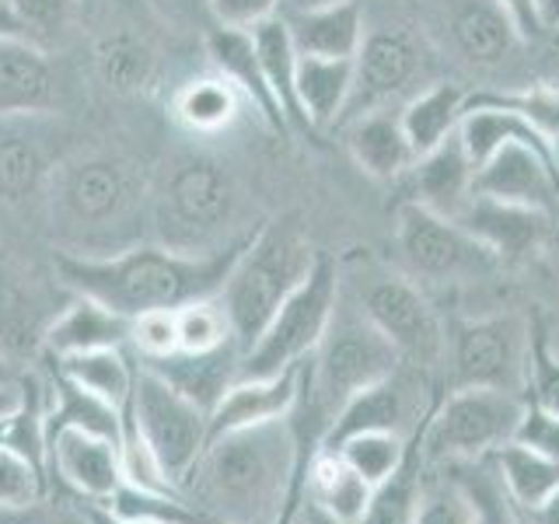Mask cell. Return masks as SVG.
I'll return each instance as SVG.
<instances>
[{
    "mask_svg": "<svg viewBox=\"0 0 559 524\" xmlns=\"http://www.w3.org/2000/svg\"><path fill=\"white\" fill-rule=\"evenodd\" d=\"M57 102L49 52L22 35L0 39V119L8 116H43Z\"/></svg>",
    "mask_w": 559,
    "mask_h": 524,
    "instance_id": "21",
    "label": "cell"
},
{
    "mask_svg": "<svg viewBox=\"0 0 559 524\" xmlns=\"http://www.w3.org/2000/svg\"><path fill=\"white\" fill-rule=\"evenodd\" d=\"M371 483L357 476L346 458L332 448H314L305 458V500L322 507L332 517L357 524L371 500Z\"/></svg>",
    "mask_w": 559,
    "mask_h": 524,
    "instance_id": "29",
    "label": "cell"
},
{
    "mask_svg": "<svg viewBox=\"0 0 559 524\" xmlns=\"http://www.w3.org/2000/svg\"><path fill=\"white\" fill-rule=\"evenodd\" d=\"M413 524H476V517H472V507L462 497V489L448 476H437L427 479L424 500H419Z\"/></svg>",
    "mask_w": 559,
    "mask_h": 524,
    "instance_id": "43",
    "label": "cell"
},
{
    "mask_svg": "<svg viewBox=\"0 0 559 524\" xmlns=\"http://www.w3.org/2000/svg\"><path fill=\"white\" fill-rule=\"evenodd\" d=\"M472 192L486 200L549 214L559 196V154L542 144L511 140V144L497 147L486 162L476 165Z\"/></svg>",
    "mask_w": 559,
    "mask_h": 524,
    "instance_id": "15",
    "label": "cell"
},
{
    "mask_svg": "<svg viewBox=\"0 0 559 524\" xmlns=\"http://www.w3.org/2000/svg\"><path fill=\"white\" fill-rule=\"evenodd\" d=\"M448 32L468 63L497 67L514 52L521 32L500 0H444Z\"/></svg>",
    "mask_w": 559,
    "mask_h": 524,
    "instance_id": "25",
    "label": "cell"
},
{
    "mask_svg": "<svg viewBox=\"0 0 559 524\" xmlns=\"http://www.w3.org/2000/svg\"><path fill=\"white\" fill-rule=\"evenodd\" d=\"M46 497V468L0 441V507H28Z\"/></svg>",
    "mask_w": 559,
    "mask_h": 524,
    "instance_id": "41",
    "label": "cell"
},
{
    "mask_svg": "<svg viewBox=\"0 0 559 524\" xmlns=\"http://www.w3.org/2000/svg\"><path fill=\"white\" fill-rule=\"evenodd\" d=\"M0 524H84L78 503H49L46 497L28 507H0Z\"/></svg>",
    "mask_w": 559,
    "mask_h": 524,
    "instance_id": "48",
    "label": "cell"
},
{
    "mask_svg": "<svg viewBox=\"0 0 559 524\" xmlns=\"http://www.w3.org/2000/svg\"><path fill=\"white\" fill-rule=\"evenodd\" d=\"M503 11L514 17V25L521 32V39H532V35H542L546 28H542L538 22V0H500Z\"/></svg>",
    "mask_w": 559,
    "mask_h": 524,
    "instance_id": "49",
    "label": "cell"
},
{
    "mask_svg": "<svg viewBox=\"0 0 559 524\" xmlns=\"http://www.w3.org/2000/svg\"><path fill=\"white\" fill-rule=\"evenodd\" d=\"M472 179H476V162L468 157L459 133H451L444 144H437L430 154L416 157V165L402 175L406 200L424 203L451 221L468 206Z\"/></svg>",
    "mask_w": 559,
    "mask_h": 524,
    "instance_id": "18",
    "label": "cell"
},
{
    "mask_svg": "<svg viewBox=\"0 0 559 524\" xmlns=\"http://www.w3.org/2000/svg\"><path fill=\"white\" fill-rule=\"evenodd\" d=\"M349 92H354V60L297 57V102L311 130H340Z\"/></svg>",
    "mask_w": 559,
    "mask_h": 524,
    "instance_id": "31",
    "label": "cell"
},
{
    "mask_svg": "<svg viewBox=\"0 0 559 524\" xmlns=\"http://www.w3.org/2000/svg\"><path fill=\"white\" fill-rule=\"evenodd\" d=\"M532 367H528V392L524 398H532L535 406L549 409L559 416V354H552L549 343L532 332Z\"/></svg>",
    "mask_w": 559,
    "mask_h": 524,
    "instance_id": "44",
    "label": "cell"
},
{
    "mask_svg": "<svg viewBox=\"0 0 559 524\" xmlns=\"http://www.w3.org/2000/svg\"><path fill=\"white\" fill-rule=\"evenodd\" d=\"M241 105L245 98L238 87L214 70V74L186 81L171 95V116L192 136H217L241 116Z\"/></svg>",
    "mask_w": 559,
    "mask_h": 524,
    "instance_id": "32",
    "label": "cell"
},
{
    "mask_svg": "<svg viewBox=\"0 0 559 524\" xmlns=\"http://www.w3.org/2000/svg\"><path fill=\"white\" fill-rule=\"evenodd\" d=\"M127 427L144 441L171 486H182L210 441V416L192 406L147 364L136 367Z\"/></svg>",
    "mask_w": 559,
    "mask_h": 524,
    "instance_id": "9",
    "label": "cell"
},
{
    "mask_svg": "<svg viewBox=\"0 0 559 524\" xmlns=\"http://www.w3.org/2000/svg\"><path fill=\"white\" fill-rule=\"evenodd\" d=\"M314 259H319V252L311 249L305 227L297 224L294 214L273 217L255 227L249 249L241 252L227 284L217 294V301L245 354L270 329L280 305L301 287V279L311 273Z\"/></svg>",
    "mask_w": 559,
    "mask_h": 524,
    "instance_id": "6",
    "label": "cell"
},
{
    "mask_svg": "<svg viewBox=\"0 0 559 524\" xmlns=\"http://www.w3.org/2000/svg\"><path fill=\"white\" fill-rule=\"evenodd\" d=\"M538 22L546 32L559 28V0H538Z\"/></svg>",
    "mask_w": 559,
    "mask_h": 524,
    "instance_id": "54",
    "label": "cell"
},
{
    "mask_svg": "<svg viewBox=\"0 0 559 524\" xmlns=\"http://www.w3.org/2000/svg\"><path fill=\"white\" fill-rule=\"evenodd\" d=\"M294 524H305V521H301V514H297V521H294Z\"/></svg>",
    "mask_w": 559,
    "mask_h": 524,
    "instance_id": "58",
    "label": "cell"
},
{
    "mask_svg": "<svg viewBox=\"0 0 559 524\" xmlns=\"http://www.w3.org/2000/svg\"><path fill=\"white\" fill-rule=\"evenodd\" d=\"M308 454L290 419L221 433L179 489L217 524H273Z\"/></svg>",
    "mask_w": 559,
    "mask_h": 524,
    "instance_id": "3",
    "label": "cell"
},
{
    "mask_svg": "<svg viewBox=\"0 0 559 524\" xmlns=\"http://www.w3.org/2000/svg\"><path fill=\"white\" fill-rule=\"evenodd\" d=\"M252 32V43H255V57L262 67V78L270 84V95L276 102V109L284 112L290 133L301 130V133H314L308 127V119L301 112V102H297V49L290 39V28H287V17L284 14H273L266 22H259Z\"/></svg>",
    "mask_w": 559,
    "mask_h": 524,
    "instance_id": "30",
    "label": "cell"
},
{
    "mask_svg": "<svg viewBox=\"0 0 559 524\" xmlns=\"http://www.w3.org/2000/svg\"><path fill=\"white\" fill-rule=\"evenodd\" d=\"M395 245L419 276L433 279H468L500 266V259L459 221L413 200L395 206Z\"/></svg>",
    "mask_w": 559,
    "mask_h": 524,
    "instance_id": "11",
    "label": "cell"
},
{
    "mask_svg": "<svg viewBox=\"0 0 559 524\" xmlns=\"http://www.w3.org/2000/svg\"><path fill=\"white\" fill-rule=\"evenodd\" d=\"M402 364L399 349L364 319V311H340L332 319L325 340L305 360L301 398L290 416V427L305 451L322 444L332 419L340 416L357 392L371 389L374 381L389 378Z\"/></svg>",
    "mask_w": 559,
    "mask_h": 524,
    "instance_id": "4",
    "label": "cell"
},
{
    "mask_svg": "<svg viewBox=\"0 0 559 524\" xmlns=\"http://www.w3.org/2000/svg\"><path fill=\"white\" fill-rule=\"evenodd\" d=\"M301 521L305 524H346V521H340V517H332L329 511H322V507H314V503H301Z\"/></svg>",
    "mask_w": 559,
    "mask_h": 524,
    "instance_id": "53",
    "label": "cell"
},
{
    "mask_svg": "<svg viewBox=\"0 0 559 524\" xmlns=\"http://www.w3.org/2000/svg\"><path fill=\"white\" fill-rule=\"evenodd\" d=\"M133 319L112 311L109 305L95 301V297L78 294L57 319H52L43 332V346L49 357H74L87 354V349H112L130 343Z\"/></svg>",
    "mask_w": 559,
    "mask_h": 524,
    "instance_id": "26",
    "label": "cell"
},
{
    "mask_svg": "<svg viewBox=\"0 0 559 524\" xmlns=\"http://www.w3.org/2000/svg\"><path fill=\"white\" fill-rule=\"evenodd\" d=\"M489 458H493L507 493L514 497V503L524 514L542 507L552 493H559V462L546 458L542 451L521 441H507L503 448L489 454Z\"/></svg>",
    "mask_w": 559,
    "mask_h": 524,
    "instance_id": "36",
    "label": "cell"
},
{
    "mask_svg": "<svg viewBox=\"0 0 559 524\" xmlns=\"http://www.w3.org/2000/svg\"><path fill=\"white\" fill-rule=\"evenodd\" d=\"M552 144H556V151H559V127H556V133H552Z\"/></svg>",
    "mask_w": 559,
    "mask_h": 524,
    "instance_id": "57",
    "label": "cell"
},
{
    "mask_svg": "<svg viewBox=\"0 0 559 524\" xmlns=\"http://www.w3.org/2000/svg\"><path fill=\"white\" fill-rule=\"evenodd\" d=\"M360 311L384 340H389L402 364L416 371H433L444 357V329L433 305L406 276L381 273L360 290Z\"/></svg>",
    "mask_w": 559,
    "mask_h": 524,
    "instance_id": "12",
    "label": "cell"
},
{
    "mask_svg": "<svg viewBox=\"0 0 559 524\" xmlns=\"http://www.w3.org/2000/svg\"><path fill=\"white\" fill-rule=\"evenodd\" d=\"M340 130L349 157L360 165L364 175H371L378 182H402V175L416 165V151L406 130H402L399 112L392 109L364 112L343 122Z\"/></svg>",
    "mask_w": 559,
    "mask_h": 524,
    "instance_id": "24",
    "label": "cell"
},
{
    "mask_svg": "<svg viewBox=\"0 0 559 524\" xmlns=\"http://www.w3.org/2000/svg\"><path fill=\"white\" fill-rule=\"evenodd\" d=\"M175 319H179L182 354H206V349H217L224 343H238L217 297H206V301H192V305L179 308Z\"/></svg>",
    "mask_w": 559,
    "mask_h": 524,
    "instance_id": "39",
    "label": "cell"
},
{
    "mask_svg": "<svg viewBox=\"0 0 559 524\" xmlns=\"http://www.w3.org/2000/svg\"><path fill=\"white\" fill-rule=\"evenodd\" d=\"M57 252L109 259L151 241V175L109 151H84L52 165L46 182Z\"/></svg>",
    "mask_w": 559,
    "mask_h": 524,
    "instance_id": "1",
    "label": "cell"
},
{
    "mask_svg": "<svg viewBox=\"0 0 559 524\" xmlns=\"http://www.w3.org/2000/svg\"><path fill=\"white\" fill-rule=\"evenodd\" d=\"M57 374L67 378L70 384H78L81 392L95 395L98 402H105V406H112L119 413L130 409L136 367L122 357V346L87 349V354L60 357L57 360Z\"/></svg>",
    "mask_w": 559,
    "mask_h": 524,
    "instance_id": "34",
    "label": "cell"
},
{
    "mask_svg": "<svg viewBox=\"0 0 559 524\" xmlns=\"http://www.w3.org/2000/svg\"><path fill=\"white\" fill-rule=\"evenodd\" d=\"M441 476H448L462 489V497L472 507L476 524H528L524 511L507 493L500 472L493 458H476V462H444Z\"/></svg>",
    "mask_w": 559,
    "mask_h": 524,
    "instance_id": "35",
    "label": "cell"
},
{
    "mask_svg": "<svg viewBox=\"0 0 559 524\" xmlns=\"http://www.w3.org/2000/svg\"><path fill=\"white\" fill-rule=\"evenodd\" d=\"M433 395H437V384H427L424 371H416L409 364H399L389 378L374 381L371 389L357 392L346 402L340 416L332 419V427L325 430L319 448H336L346 437L367 433V430L409 437L419 427V419H424Z\"/></svg>",
    "mask_w": 559,
    "mask_h": 524,
    "instance_id": "13",
    "label": "cell"
},
{
    "mask_svg": "<svg viewBox=\"0 0 559 524\" xmlns=\"http://www.w3.org/2000/svg\"><path fill=\"white\" fill-rule=\"evenodd\" d=\"M465 105H468V95L451 81H437L402 105L399 119H402V130H406L416 157L430 154L437 144H444L451 133H459Z\"/></svg>",
    "mask_w": 559,
    "mask_h": 524,
    "instance_id": "33",
    "label": "cell"
},
{
    "mask_svg": "<svg viewBox=\"0 0 559 524\" xmlns=\"http://www.w3.org/2000/svg\"><path fill=\"white\" fill-rule=\"evenodd\" d=\"M235 210V175L206 151H175L151 175V241L171 252L206 255L224 249L235 238L227 235Z\"/></svg>",
    "mask_w": 559,
    "mask_h": 524,
    "instance_id": "5",
    "label": "cell"
},
{
    "mask_svg": "<svg viewBox=\"0 0 559 524\" xmlns=\"http://www.w3.org/2000/svg\"><path fill=\"white\" fill-rule=\"evenodd\" d=\"M130 346L140 354V360H162L179 349V319L175 311H144L133 319Z\"/></svg>",
    "mask_w": 559,
    "mask_h": 524,
    "instance_id": "42",
    "label": "cell"
},
{
    "mask_svg": "<svg viewBox=\"0 0 559 524\" xmlns=\"http://www.w3.org/2000/svg\"><path fill=\"white\" fill-rule=\"evenodd\" d=\"M147 8L157 14V22L175 28V32H200L214 28V17H210L206 0H147Z\"/></svg>",
    "mask_w": 559,
    "mask_h": 524,
    "instance_id": "47",
    "label": "cell"
},
{
    "mask_svg": "<svg viewBox=\"0 0 559 524\" xmlns=\"http://www.w3.org/2000/svg\"><path fill=\"white\" fill-rule=\"evenodd\" d=\"M4 35H22V28H17L14 11H11L8 0H0V39H4ZM22 39H25V35H22Z\"/></svg>",
    "mask_w": 559,
    "mask_h": 524,
    "instance_id": "55",
    "label": "cell"
},
{
    "mask_svg": "<svg viewBox=\"0 0 559 524\" xmlns=\"http://www.w3.org/2000/svg\"><path fill=\"white\" fill-rule=\"evenodd\" d=\"M311 4H329V0H290V8H311Z\"/></svg>",
    "mask_w": 559,
    "mask_h": 524,
    "instance_id": "56",
    "label": "cell"
},
{
    "mask_svg": "<svg viewBox=\"0 0 559 524\" xmlns=\"http://www.w3.org/2000/svg\"><path fill=\"white\" fill-rule=\"evenodd\" d=\"M459 221L465 231L476 235L489 252L503 262H521L532 252H538V245L549 235V214L528 206H511L500 200H486L472 192L468 206L462 210Z\"/></svg>",
    "mask_w": 559,
    "mask_h": 524,
    "instance_id": "19",
    "label": "cell"
},
{
    "mask_svg": "<svg viewBox=\"0 0 559 524\" xmlns=\"http://www.w3.org/2000/svg\"><path fill=\"white\" fill-rule=\"evenodd\" d=\"M511 441L528 444V448L546 454V458L559 462V416L549 413V409H542V406H535V402L528 398V402H524L521 424H518Z\"/></svg>",
    "mask_w": 559,
    "mask_h": 524,
    "instance_id": "45",
    "label": "cell"
},
{
    "mask_svg": "<svg viewBox=\"0 0 559 524\" xmlns=\"http://www.w3.org/2000/svg\"><path fill=\"white\" fill-rule=\"evenodd\" d=\"M433 398H430V406H433ZM430 406L424 419H419V427L406 437V451H402V462L392 468V476L381 479L371 489L367 511L360 514L357 524H413L416 521L419 500H424V489H427V465H430L424 451V427H427Z\"/></svg>",
    "mask_w": 559,
    "mask_h": 524,
    "instance_id": "27",
    "label": "cell"
},
{
    "mask_svg": "<svg viewBox=\"0 0 559 524\" xmlns=\"http://www.w3.org/2000/svg\"><path fill=\"white\" fill-rule=\"evenodd\" d=\"M46 465L78 500L105 503L122 483L119 441L84 427H60L46 437Z\"/></svg>",
    "mask_w": 559,
    "mask_h": 524,
    "instance_id": "16",
    "label": "cell"
},
{
    "mask_svg": "<svg viewBox=\"0 0 559 524\" xmlns=\"http://www.w3.org/2000/svg\"><path fill=\"white\" fill-rule=\"evenodd\" d=\"M84 4H87V0H81V8H84Z\"/></svg>",
    "mask_w": 559,
    "mask_h": 524,
    "instance_id": "59",
    "label": "cell"
},
{
    "mask_svg": "<svg viewBox=\"0 0 559 524\" xmlns=\"http://www.w3.org/2000/svg\"><path fill=\"white\" fill-rule=\"evenodd\" d=\"M241 357L245 349L238 343H224L217 349H206V354H182V349H175L171 357L140 364H147L154 374H162L175 392L186 395L192 406H200L210 416L217 402L227 395V389L241 378Z\"/></svg>",
    "mask_w": 559,
    "mask_h": 524,
    "instance_id": "23",
    "label": "cell"
},
{
    "mask_svg": "<svg viewBox=\"0 0 559 524\" xmlns=\"http://www.w3.org/2000/svg\"><path fill=\"white\" fill-rule=\"evenodd\" d=\"M255 227L235 235L224 249L206 255H186L157 241H140L109 259H78L57 252L52 266L74 294L95 297L127 319H136L144 311H179L192 301H206V297L221 294L235 262L249 249Z\"/></svg>",
    "mask_w": 559,
    "mask_h": 524,
    "instance_id": "2",
    "label": "cell"
},
{
    "mask_svg": "<svg viewBox=\"0 0 559 524\" xmlns=\"http://www.w3.org/2000/svg\"><path fill=\"white\" fill-rule=\"evenodd\" d=\"M305 360L270 378H238L210 413V437L290 419L301 398Z\"/></svg>",
    "mask_w": 559,
    "mask_h": 524,
    "instance_id": "17",
    "label": "cell"
},
{
    "mask_svg": "<svg viewBox=\"0 0 559 524\" xmlns=\"http://www.w3.org/2000/svg\"><path fill=\"white\" fill-rule=\"evenodd\" d=\"M78 507H81V517H84V524H147V521H130V517H119V514H112L105 503L78 500Z\"/></svg>",
    "mask_w": 559,
    "mask_h": 524,
    "instance_id": "50",
    "label": "cell"
},
{
    "mask_svg": "<svg viewBox=\"0 0 559 524\" xmlns=\"http://www.w3.org/2000/svg\"><path fill=\"white\" fill-rule=\"evenodd\" d=\"M528 517V524H559V493H552L542 507H535V511L524 514Z\"/></svg>",
    "mask_w": 559,
    "mask_h": 524,
    "instance_id": "52",
    "label": "cell"
},
{
    "mask_svg": "<svg viewBox=\"0 0 559 524\" xmlns=\"http://www.w3.org/2000/svg\"><path fill=\"white\" fill-rule=\"evenodd\" d=\"M8 4L25 39L43 49L60 43L81 11V0H8Z\"/></svg>",
    "mask_w": 559,
    "mask_h": 524,
    "instance_id": "40",
    "label": "cell"
},
{
    "mask_svg": "<svg viewBox=\"0 0 559 524\" xmlns=\"http://www.w3.org/2000/svg\"><path fill=\"white\" fill-rule=\"evenodd\" d=\"M287 0H206L214 25L224 28H255L259 22L284 11Z\"/></svg>",
    "mask_w": 559,
    "mask_h": 524,
    "instance_id": "46",
    "label": "cell"
},
{
    "mask_svg": "<svg viewBox=\"0 0 559 524\" xmlns=\"http://www.w3.org/2000/svg\"><path fill=\"white\" fill-rule=\"evenodd\" d=\"M524 395L497 392V389H451L437 392L427 427H424V451L430 465L444 462H476L489 458L514 437Z\"/></svg>",
    "mask_w": 559,
    "mask_h": 524,
    "instance_id": "8",
    "label": "cell"
},
{
    "mask_svg": "<svg viewBox=\"0 0 559 524\" xmlns=\"http://www.w3.org/2000/svg\"><path fill=\"white\" fill-rule=\"evenodd\" d=\"M25 389H17V384H8V381H0V424H8L11 416H17L25 409Z\"/></svg>",
    "mask_w": 559,
    "mask_h": 524,
    "instance_id": "51",
    "label": "cell"
},
{
    "mask_svg": "<svg viewBox=\"0 0 559 524\" xmlns=\"http://www.w3.org/2000/svg\"><path fill=\"white\" fill-rule=\"evenodd\" d=\"M284 17H287L297 57L354 60L367 35L360 0H329V4L290 8V14Z\"/></svg>",
    "mask_w": 559,
    "mask_h": 524,
    "instance_id": "20",
    "label": "cell"
},
{
    "mask_svg": "<svg viewBox=\"0 0 559 524\" xmlns=\"http://www.w3.org/2000/svg\"><path fill=\"white\" fill-rule=\"evenodd\" d=\"M340 266L329 252H319L311 273L301 279L259 343L241 357V378H270L287 371L314 354V346L325 340V332L340 308Z\"/></svg>",
    "mask_w": 559,
    "mask_h": 524,
    "instance_id": "7",
    "label": "cell"
},
{
    "mask_svg": "<svg viewBox=\"0 0 559 524\" xmlns=\"http://www.w3.org/2000/svg\"><path fill=\"white\" fill-rule=\"evenodd\" d=\"M39 116H8L0 119V196L22 203L49 182L52 162L43 147V136L32 130Z\"/></svg>",
    "mask_w": 559,
    "mask_h": 524,
    "instance_id": "28",
    "label": "cell"
},
{
    "mask_svg": "<svg viewBox=\"0 0 559 524\" xmlns=\"http://www.w3.org/2000/svg\"><path fill=\"white\" fill-rule=\"evenodd\" d=\"M203 46H206V57H210V63H214V70L238 87V95L245 98V105H252V109L259 112V119L266 122L273 133L290 136L287 119H284V112L276 109V102L270 95V84H266V78H262L252 32L249 28L214 25V28H206Z\"/></svg>",
    "mask_w": 559,
    "mask_h": 524,
    "instance_id": "22",
    "label": "cell"
},
{
    "mask_svg": "<svg viewBox=\"0 0 559 524\" xmlns=\"http://www.w3.org/2000/svg\"><path fill=\"white\" fill-rule=\"evenodd\" d=\"M332 451H340L346 465L364 476L371 486H378L381 479L392 476V468L402 462V451H406V437L402 433H381V430H367V433H354L340 441Z\"/></svg>",
    "mask_w": 559,
    "mask_h": 524,
    "instance_id": "38",
    "label": "cell"
},
{
    "mask_svg": "<svg viewBox=\"0 0 559 524\" xmlns=\"http://www.w3.org/2000/svg\"><path fill=\"white\" fill-rule=\"evenodd\" d=\"M419 67H424V49L406 28L367 32L360 52L354 57V92H349L343 122L364 112L389 109L399 95L409 92V84L419 78Z\"/></svg>",
    "mask_w": 559,
    "mask_h": 524,
    "instance_id": "14",
    "label": "cell"
},
{
    "mask_svg": "<svg viewBox=\"0 0 559 524\" xmlns=\"http://www.w3.org/2000/svg\"><path fill=\"white\" fill-rule=\"evenodd\" d=\"M451 364V389L528 392L532 336L518 314H486L451 325L444 340Z\"/></svg>",
    "mask_w": 559,
    "mask_h": 524,
    "instance_id": "10",
    "label": "cell"
},
{
    "mask_svg": "<svg viewBox=\"0 0 559 524\" xmlns=\"http://www.w3.org/2000/svg\"><path fill=\"white\" fill-rule=\"evenodd\" d=\"M95 63L116 92H140L154 81V49L133 32H105L95 46Z\"/></svg>",
    "mask_w": 559,
    "mask_h": 524,
    "instance_id": "37",
    "label": "cell"
}]
</instances>
